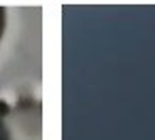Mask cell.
Instances as JSON below:
<instances>
[{
	"label": "cell",
	"instance_id": "1",
	"mask_svg": "<svg viewBox=\"0 0 155 140\" xmlns=\"http://www.w3.org/2000/svg\"><path fill=\"white\" fill-rule=\"evenodd\" d=\"M0 140H11V138H9V129L5 127L2 121H0Z\"/></svg>",
	"mask_w": 155,
	"mask_h": 140
},
{
	"label": "cell",
	"instance_id": "2",
	"mask_svg": "<svg viewBox=\"0 0 155 140\" xmlns=\"http://www.w3.org/2000/svg\"><path fill=\"white\" fill-rule=\"evenodd\" d=\"M5 112H9V106L5 102H0V115H5Z\"/></svg>",
	"mask_w": 155,
	"mask_h": 140
}]
</instances>
